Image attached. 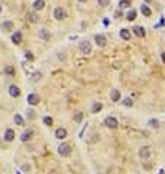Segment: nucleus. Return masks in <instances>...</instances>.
<instances>
[{
    "instance_id": "nucleus-32",
    "label": "nucleus",
    "mask_w": 165,
    "mask_h": 174,
    "mask_svg": "<svg viewBox=\"0 0 165 174\" xmlns=\"http://www.w3.org/2000/svg\"><path fill=\"white\" fill-rule=\"evenodd\" d=\"M161 57H162V61H164V63H165V51L161 54Z\"/></svg>"
},
{
    "instance_id": "nucleus-6",
    "label": "nucleus",
    "mask_w": 165,
    "mask_h": 174,
    "mask_svg": "<svg viewBox=\"0 0 165 174\" xmlns=\"http://www.w3.org/2000/svg\"><path fill=\"white\" fill-rule=\"evenodd\" d=\"M95 43H96L98 47H105L107 38H105L104 35H101V34H96V35H95Z\"/></svg>"
},
{
    "instance_id": "nucleus-3",
    "label": "nucleus",
    "mask_w": 165,
    "mask_h": 174,
    "mask_svg": "<svg viewBox=\"0 0 165 174\" xmlns=\"http://www.w3.org/2000/svg\"><path fill=\"white\" fill-rule=\"evenodd\" d=\"M104 124L107 127H110V129H117L118 127V120L116 119V117H107L105 120H104Z\"/></svg>"
},
{
    "instance_id": "nucleus-14",
    "label": "nucleus",
    "mask_w": 165,
    "mask_h": 174,
    "mask_svg": "<svg viewBox=\"0 0 165 174\" xmlns=\"http://www.w3.org/2000/svg\"><path fill=\"white\" fill-rule=\"evenodd\" d=\"M13 139H15V132L12 129H6V132H5V141L6 142H12Z\"/></svg>"
},
{
    "instance_id": "nucleus-15",
    "label": "nucleus",
    "mask_w": 165,
    "mask_h": 174,
    "mask_svg": "<svg viewBox=\"0 0 165 174\" xmlns=\"http://www.w3.org/2000/svg\"><path fill=\"white\" fill-rule=\"evenodd\" d=\"M32 135H34V130L28 129L27 132H23V133H22V136H21V141H22V142H27V141H29V139L32 138Z\"/></svg>"
},
{
    "instance_id": "nucleus-26",
    "label": "nucleus",
    "mask_w": 165,
    "mask_h": 174,
    "mask_svg": "<svg viewBox=\"0 0 165 174\" xmlns=\"http://www.w3.org/2000/svg\"><path fill=\"white\" fill-rule=\"evenodd\" d=\"M126 18H127V21H130V22H132V21H134V19H136V10H130Z\"/></svg>"
},
{
    "instance_id": "nucleus-33",
    "label": "nucleus",
    "mask_w": 165,
    "mask_h": 174,
    "mask_svg": "<svg viewBox=\"0 0 165 174\" xmlns=\"http://www.w3.org/2000/svg\"><path fill=\"white\" fill-rule=\"evenodd\" d=\"M0 13H2V5H0Z\"/></svg>"
},
{
    "instance_id": "nucleus-12",
    "label": "nucleus",
    "mask_w": 165,
    "mask_h": 174,
    "mask_svg": "<svg viewBox=\"0 0 165 174\" xmlns=\"http://www.w3.org/2000/svg\"><path fill=\"white\" fill-rule=\"evenodd\" d=\"M0 27H2V29L3 31H13V28H15V25H13V22L12 21H6V22H3L2 25H0Z\"/></svg>"
},
{
    "instance_id": "nucleus-1",
    "label": "nucleus",
    "mask_w": 165,
    "mask_h": 174,
    "mask_svg": "<svg viewBox=\"0 0 165 174\" xmlns=\"http://www.w3.org/2000/svg\"><path fill=\"white\" fill-rule=\"evenodd\" d=\"M79 50H81L82 54L88 56V54L92 53V45H91L89 41H82V43H79Z\"/></svg>"
},
{
    "instance_id": "nucleus-30",
    "label": "nucleus",
    "mask_w": 165,
    "mask_h": 174,
    "mask_svg": "<svg viewBox=\"0 0 165 174\" xmlns=\"http://www.w3.org/2000/svg\"><path fill=\"white\" fill-rule=\"evenodd\" d=\"M41 76H43V75H41L40 72H35V73L32 75V81H40V79H41Z\"/></svg>"
},
{
    "instance_id": "nucleus-2",
    "label": "nucleus",
    "mask_w": 165,
    "mask_h": 174,
    "mask_svg": "<svg viewBox=\"0 0 165 174\" xmlns=\"http://www.w3.org/2000/svg\"><path fill=\"white\" fill-rule=\"evenodd\" d=\"M59 154H60L61 157H69V155L72 154V146H70L69 143H61V145L59 146Z\"/></svg>"
},
{
    "instance_id": "nucleus-25",
    "label": "nucleus",
    "mask_w": 165,
    "mask_h": 174,
    "mask_svg": "<svg viewBox=\"0 0 165 174\" xmlns=\"http://www.w3.org/2000/svg\"><path fill=\"white\" fill-rule=\"evenodd\" d=\"M101 108H102V104H101V103H95L92 105V113H98V111H101Z\"/></svg>"
},
{
    "instance_id": "nucleus-24",
    "label": "nucleus",
    "mask_w": 165,
    "mask_h": 174,
    "mask_svg": "<svg viewBox=\"0 0 165 174\" xmlns=\"http://www.w3.org/2000/svg\"><path fill=\"white\" fill-rule=\"evenodd\" d=\"M5 73L6 75H10V76H12V75H15V67L13 66H6L5 67Z\"/></svg>"
},
{
    "instance_id": "nucleus-7",
    "label": "nucleus",
    "mask_w": 165,
    "mask_h": 174,
    "mask_svg": "<svg viewBox=\"0 0 165 174\" xmlns=\"http://www.w3.org/2000/svg\"><path fill=\"white\" fill-rule=\"evenodd\" d=\"M12 43L16 44V45L22 44V32L21 31H15V34L12 35Z\"/></svg>"
},
{
    "instance_id": "nucleus-17",
    "label": "nucleus",
    "mask_w": 165,
    "mask_h": 174,
    "mask_svg": "<svg viewBox=\"0 0 165 174\" xmlns=\"http://www.w3.org/2000/svg\"><path fill=\"white\" fill-rule=\"evenodd\" d=\"M120 37L124 40V41H129L130 40V37H132V34H130V31L129 29H126V28H123L121 31H120Z\"/></svg>"
},
{
    "instance_id": "nucleus-11",
    "label": "nucleus",
    "mask_w": 165,
    "mask_h": 174,
    "mask_svg": "<svg viewBox=\"0 0 165 174\" xmlns=\"http://www.w3.org/2000/svg\"><path fill=\"white\" fill-rule=\"evenodd\" d=\"M56 138L57 139H65L66 138V136H67V130L65 129V127H59L57 130H56Z\"/></svg>"
},
{
    "instance_id": "nucleus-20",
    "label": "nucleus",
    "mask_w": 165,
    "mask_h": 174,
    "mask_svg": "<svg viewBox=\"0 0 165 174\" xmlns=\"http://www.w3.org/2000/svg\"><path fill=\"white\" fill-rule=\"evenodd\" d=\"M13 121H15V124H18V126H23V124H25V121H23V119H22L21 114H15Z\"/></svg>"
},
{
    "instance_id": "nucleus-23",
    "label": "nucleus",
    "mask_w": 165,
    "mask_h": 174,
    "mask_svg": "<svg viewBox=\"0 0 165 174\" xmlns=\"http://www.w3.org/2000/svg\"><path fill=\"white\" fill-rule=\"evenodd\" d=\"M82 119H83V113H82V111H79V113H76L73 116V121H76V123H81Z\"/></svg>"
},
{
    "instance_id": "nucleus-9",
    "label": "nucleus",
    "mask_w": 165,
    "mask_h": 174,
    "mask_svg": "<svg viewBox=\"0 0 165 174\" xmlns=\"http://www.w3.org/2000/svg\"><path fill=\"white\" fill-rule=\"evenodd\" d=\"M133 34H134L136 37H139V38H143V37L146 35V31H145L143 27H134V28H133Z\"/></svg>"
},
{
    "instance_id": "nucleus-18",
    "label": "nucleus",
    "mask_w": 165,
    "mask_h": 174,
    "mask_svg": "<svg viewBox=\"0 0 165 174\" xmlns=\"http://www.w3.org/2000/svg\"><path fill=\"white\" fill-rule=\"evenodd\" d=\"M44 6H45L44 0H35V2H34V5H32L34 10H43V9H44Z\"/></svg>"
},
{
    "instance_id": "nucleus-5",
    "label": "nucleus",
    "mask_w": 165,
    "mask_h": 174,
    "mask_svg": "<svg viewBox=\"0 0 165 174\" xmlns=\"http://www.w3.org/2000/svg\"><path fill=\"white\" fill-rule=\"evenodd\" d=\"M139 157L142 159H149L150 158V148L149 146H142L139 149Z\"/></svg>"
},
{
    "instance_id": "nucleus-13",
    "label": "nucleus",
    "mask_w": 165,
    "mask_h": 174,
    "mask_svg": "<svg viewBox=\"0 0 165 174\" xmlns=\"http://www.w3.org/2000/svg\"><path fill=\"white\" fill-rule=\"evenodd\" d=\"M9 94H10L12 97H15V98H18V97L21 95V89L18 88L16 85H12V86H9Z\"/></svg>"
},
{
    "instance_id": "nucleus-29",
    "label": "nucleus",
    "mask_w": 165,
    "mask_h": 174,
    "mask_svg": "<svg viewBox=\"0 0 165 174\" xmlns=\"http://www.w3.org/2000/svg\"><path fill=\"white\" fill-rule=\"evenodd\" d=\"M98 5H99L101 7H105V6L110 5V0H98Z\"/></svg>"
},
{
    "instance_id": "nucleus-4",
    "label": "nucleus",
    "mask_w": 165,
    "mask_h": 174,
    "mask_svg": "<svg viewBox=\"0 0 165 174\" xmlns=\"http://www.w3.org/2000/svg\"><path fill=\"white\" fill-rule=\"evenodd\" d=\"M65 18H66V10H65V7H56L54 9V19L63 21Z\"/></svg>"
},
{
    "instance_id": "nucleus-21",
    "label": "nucleus",
    "mask_w": 165,
    "mask_h": 174,
    "mask_svg": "<svg viewBox=\"0 0 165 174\" xmlns=\"http://www.w3.org/2000/svg\"><path fill=\"white\" fill-rule=\"evenodd\" d=\"M140 10H142L143 16H150V15H152V10H150L149 6H146V5H143V6L140 7Z\"/></svg>"
},
{
    "instance_id": "nucleus-22",
    "label": "nucleus",
    "mask_w": 165,
    "mask_h": 174,
    "mask_svg": "<svg viewBox=\"0 0 165 174\" xmlns=\"http://www.w3.org/2000/svg\"><path fill=\"white\" fill-rule=\"evenodd\" d=\"M149 127H152V129H158V127H159V121H158L156 119L149 120Z\"/></svg>"
},
{
    "instance_id": "nucleus-31",
    "label": "nucleus",
    "mask_w": 165,
    "mask_h": 174,
    "mask_svg": "<svg viewBox=\"0 0 165 174\" xmlns=\"http://www.w3.org/2000/svg\"><path fill=\"white\" fill-rule=\"evenodd\" d=\"M25 56H27L29 60H34V56H32V53H31V51H25Z\"/></svg>"
},
{
    "instance_id": "nucleus-27",
    "label": "nucleus",
    "mask_w": 165,
    "mask_h": 174,
    "mask_svg": "<svg viewBox=\"0 0 165 174\" xmlns=\"http://www.w3.org/2000/svg\"><path fill=\"white\" fill-rule=\"evenodd\" d=\"M43 121H44L45 126H51V124H53V119H51V117H44Z\"/></svg>"
},
{
    "instance_id": "nucleus-19",
    "label": "nucleus",
    "mask_w": 165,
    "mask_h": 174,
    "mask_svg": "<svg viewBox=\"0 0 165 174\" xmlns=\"http://www.w3.org/2000/svg\"><path fill=\"white\" fill-rule=\"evenodd\" d=\"M118 7H120V9L132 7V0H120V2H118Z\"/></svg>"
},
{
    "instance_id": "nucleus-34",
    "label": "nucleus",
    "mask_w": 165,
    "mask_h": 174,
    "mask_svg": "<svg viewBox=\"0 0 165 174\" xmlns=\"http://www.w3.org/2000/svg\"><path fill=\"white\" fill-rule=\"evenodd\" d=\"M79 2H86V0H79Z\"/></svg>"
},
{
    "instance_id": "nucleus-8",
    "label": "nucleus",
    "mask_w": 165,
    "mask_h": 174,
    "mask_svg": "<svg viewBox=\"0 0 165 174\" xmlns=\"http://www.w3.org/2000/svg\"><path fill=\"white\" fill-rule=\"evenodd\" d=\"M38 103H40V97H38V94H29L28 95V104L29 105H37Z\"/></svg>"
},
{
    "instance_id": "nucleus-10",
    "label": "nucleus",
    "mask_w": 165,
    "mask_h": 174,
    "mask_svg": "<svg viewBox=\"0 0 165 174\" xmlns=\"http://www.w3.org/2000/svg\"><path fill=\"white\" fill-rule=\"evenodd\" d=\"M110 97H111V101H112V103H118L120 98H121V94H120L118 89H112L111 94H110Z\"/></svg>"
},
{
    "instance_id": "nucleus-28",
    "label": "nucleus",
    "mask_w": 165,
    "mask_h": 174,
    "mask_svg": "<svg viewBox=\"0 0 165 174\" xmlns=\"http://www.w3.org/2000/svg\"><path fill=\"white\" fill-rule=\"evenodd\" d=\"M123 104H124L126 107H132V105H133V101H132L130 98H124V99H123Z\"/></svg>"
},
{
    "instance_id": "nucleus-16",
    "label": "nucleus",
    "mask_w": 165,
    "mask_h": 174,
    "mask_svg": "<svg viewBox=\"0 0 165 174\" xmlns=\"http://www.w3.org/2000/svg\"><path fill=\"white\" fill-rule=\"evenodd\" d=\"M27 19L31 22V23H37L38 22V19H40V16H38L35 12H29V13L27 15Z\"/></svg>"
}]
</instances>
